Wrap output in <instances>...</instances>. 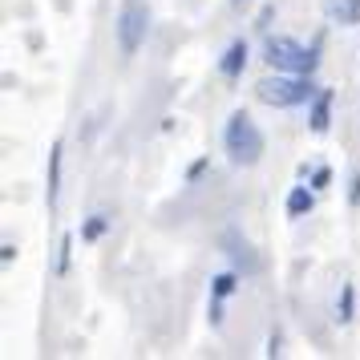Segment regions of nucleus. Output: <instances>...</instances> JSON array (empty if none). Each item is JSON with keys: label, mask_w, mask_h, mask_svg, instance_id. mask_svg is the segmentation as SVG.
Wrapping results in <instances>:
<instances>
[{"label": "nucleus", "mask_w": 360, "mask_h": 360, "mask_svg": "<svg viewBox=\"0 0 360 360\" xmlns=\"http://www.w3.org/2000/svg\"><path fill=\"white\" fill-rule=\"evenodd\" d=\"M61 162H65V146H61V142H53V150H49V174H45V202H49V211H57V202H61Z\"/></svg>", "instance_id": "nucleus-6"}, {"label": "nucleus", "mask_w": 360, "mask_h": 360, "mask_svg": "<svg viewBox=\"0 0 360 360\" xmlns=\"http://www.w3.org/2000/svg\"><path fill=\"white\" fill-rule=\"evenodd\" d=\"M69 259H73V235H65V239L57 243V263H53V271H57V276H65Z\"/></svg>", "instance_id": "nucleus-14"}, {"label": "nucleus", "mask_w": 360, "mask_h": 360, "mask_svg": "<svg viewBox=\"0 0 360 360\" xmlns=\"http://www.w3.org/2000/svg\"><path fill=\"white\" fill-rule=\"evenodd\" d=\"M320 94V85L304 77V73H276V77H263L255 85V98L271 110H292V105H311V98Z\"/></svg>", "instance_id": "nucleus-2"}, {"label": "nucleus", "mask_w": 360, "mask_h": 360, "mask_svg": "<svg viewBox=\"0 0 360 360\" xmlns=\"http://www.w3.org/2000/svg\"><path fill=\"white\" fill-rule=\"evenodd\" d=\"M332 101H336L332 89H320V94L311 98V110H308V130L311 134H328V126H332Z\"/></svg>", "instance_id": "nucleus-7"}, {"label": "nucleus", "mask_w": 360, "mask_h": 360, "mask_svg": "<svg viewBox=\"0 0 360 360\" xmlns=\"http://www.w3.org/2000/svg\"><path fill=\"white\" fill-rule=\"evenodd\" d=\"M243 69H247V41L239 37V41H231L227 53L219 57V73H223L227 82H239V77H243Z\"/></svg>", "instance_id": "nucleus-8"}, {"label": "nucleus", "mask_w": 360, "mask_h": 360, "mask_svg": "<svg viewBox=\"0 0 360 360\" xmlns=\"http://www.w3.org/2000/svg\"><path fill=\"white\" fill-rule=\"evenodd\" d=\"M0 259H4V263H13V259H17V247H13V243H4V247H0Z\"/></svg>", "instance_id": "nucleus-20"}, {"label": "nucleus", "mask_w": 360, "mask_h": 360, "mask_svg": "<svg viewBox=\"0 0 360 360\" xmlns=\"http://www.w3.org/2000/svg\"><path fill=\"white\" fill-rule=\"evenodd\" d=\"M328 182H332V170L328 166H316L311 170V191H328Z\"/></svg>", "instance_id": "nucleus-15"}, {"label": "nucleus", "mask_w": 360, "mask_h": 360, "mask_svg": "<svg viewBox=\"0 0 360 360\" xmlns=\"http://www.w3.org/2000/svg\"><path fill=\"white\" fill-rule=\"evenodd\" d=\"M207 166H211V158H198V162L191 166V170H186V179H191V182H198V174H202Z\"/></svg>", "instance_id": "nucleus-17"}, {"label": "nucleus", "mask_w": 360, "mask_h": 360, "mask_svg": "<svg viewBox=\"0 0 360 360\" xmlns=\"http://www.w3.org/2000/svg\"><path fill=\"white\" fill-rule=\"evenodd\" d=\"M114 37H117V53L122 57H134L146 45V37H150V4L146 0H122Z\"/></svg>", "instance_id": "nucleus-4"}, {"label": "nucleus", "mask_w": 360, "mask_h": 360, "mask_svg": "<svg viewBox=\"0 0 360 360\" xmlns=\"http://www.w3.org/2000/svg\"><path fill=\"white\" fill-rule=\"evenodd\" d=\"M279 352H283V336H271V340H267V356H279Z\"/></svg>", "instance_id": "nucleus-18"}, {"label": "nucleus", "mask_w": 360, "mask_h": 360, "mask_svg": "<svg viewBox=\"0 0 360 360\" xmlns=\"http://www.w3.org/2000/svg\"><path fill=\"white\" fill-rule=\"evenodd\" d=\"M263 57H267V65L276 73H304V77H311L316 65H320L316 49H304L295 37H267L263 41Z\"/></svg>", "instance_id": "nucleus-3"}, {"label": "nucleus", "mask_w": 360, "mask_h": 360, "mask_svg": "<svg viewBox=\"0 0 360 360\" xmlns=\"http://www.w3.org/2000/svg\"><path fill=\"white\" fill-rule=\"evenodd\" d=\"M223 146H227V158L235 166H255L263 158V150H267V138H263V130L251 122V114H243V110H235V114L227 117V130H223Z\"/></svg>", "instance_id": "nucleus-1"}, {"label": "nucleus", "mask_w": 360, "mask_h": 360, "mask_svg": "<svg viewBox=\"0 0 360 360\" xmlns=\"http://www.w3.org/2000/svg\"><path fill=\"white\" fill-rule=\"evenodd\" d=\"M311 207H316V191H308V186L288 191V219H304V214H311Z\"/></svg>", "instance_id": "nucleus-10"}, {"label": "nucleus", "mask_w": 360, "mask_h": 360, "mask_svg": "<svg viewBox=\"0 0 360 360\" xmlns=\"http://www.w3.org/2000/svg\"><path fill=\"white\" fill-rule=\"evenodd\" d=\"M211 328H223V300H211Z\"/></svg>", "instance_id": "nucleus-16"}, {"label": "nucleus", "mask_w": 360, "mask_h": 360, "mask_svg": "<svg viewBox=\"0 0 360 360\" xmlns=\"http://www.w3.org/2000/svg\"><path fill=\"white\" fill-rule=\"evenodd\" d=\"M239 4H243V0H239Z\"/></svg>", "instance_id": "nucleus-21"}, {"label": "nucleus", "mask_w": 360, "mask_h": 360, "mask_svg": "<svg viewBox=\"0 0 360 360\" xmlns=\"http://www.w3.org/2000/svg\"><path fill=\"white\" fill-rule=\"evenodd\" d=\"M219 247H223V255H227L231 267H235L243 279L259 276V255H255V247L247 243V239H243L235 227H227L223 235H219Z\"/></svg>", "instance_id": "nucleus-5"}, {"label": "nucleus", "mask_w": 360, "mask_h": 360, "mask_svg": "<svg viewBox=\"0 0 360 360\" xmlns=\"http://www.w3.org/2000/svg\"><path fill=\"white\" fill-rule=\"evenodd\" d=\"M239 271H235V267H231V271H219V276L211 279V300H227V295H235L239 292Z\"/></svg>", "instance_id": "nucleus-13"}, {"label": "nucleus", "mask_w": 360, "mask_h": 360, "mask_svg": "<svg viewBox=\"0 0 360 360\" xmlns=\"http://www.w3.org/2000/svg\"><path fill=\"white\" fill-rule=\"evenodd\" d=\"M348 202H352V207H360V174L352 179V186H348Z\"/></svg>", "instance_id": "nucleus-19"}, {"label": "nucleus", "mask_w": 360, "mask_h": 360, "mask_svg": "<svg viewBox=\"0 0 360 360\" xmlns=\"http://www.w3.org/2000/svg\"><path fill=\"white\" fill-rule=\"evenodd\" d=\"M352 311H356V288H352V279H344L340 295H336V320L340 324H352Z\"/></svg>", "instance_id": "nucleus-12"}, {"label": "nucleus", "mask_w": 360, "mask_h": 360, "mask_svg": "<svg viewBox=\"0 0 360 360\" xmlns=\"http://www.w3.org/2000/svg\"><path fill=\"white\" fill-rule=\"evenodd\" d=\"M110 227H114V214L94 211V214H89V219L82 223V243H98V239H101V235H105Z\"/></svg>", "instance_id": "nucleus-11"}, {"label": "nucleus", "mask_w": 360, "mask_h": 360, "mask_svg": "<svg viewBox=\"0 0 360 360\" xmlns=\"http://www.w3.org/2000/svg\"><path fill=\"white\" fill-rule=\"evenodd\" d=\"M328 20L340 29H356L360 25V0H332L328 4Z\"/></svg>", "instance_id": "nucleus-9"}]
</instances>
